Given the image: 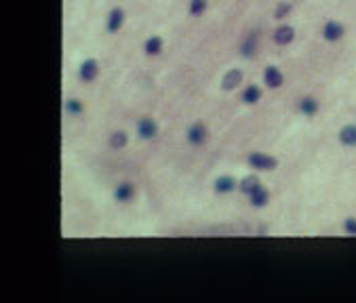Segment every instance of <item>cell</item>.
<instances>
[{
  "label": "cell",
  "mask_w": 356,
  "mask_h": 303,
  "mask_svg": "<svg viewBox=\"0 0 356 303\" xmlns=\"http://www.w3.org/2000/svg\"><path fill=\"white\" fill-rule=\"evenodd\" d=\"M299 112L306 114V116H314L316 112H318V101H316L314 97H304L302 101H299Z\"/></svg>",
  "instance_id": "cell-15"
},
{
  "label": "cell",
  "mask_w": 356,
  "mask_h": 303,
  "mask_svg": "<svg viewBox=\"0 0 356 303\" xmlns=\"http://www.w3.org/2000/svg\"><path fill=\"white\" fill-rule=\"evenodd\" d=\"M264 80H266V84L270 89H278V87H282L284 76H282V72L276 66H268L266 72H264Z\"/></svg>",
  "instance_id": "cell-4"
},
{
  "label": "cell",
  "mask_w": 356,
  "mask_h": 303,
  "mask_svg": "<svg viewBox=\"0 0 356 303\" xmlns=\"http://www.w3.org/2000/svg\"><path fill=\"white\" fill-rule=\"evenodd\" d=\"M293 38H295V30L291 26H280V28L274 30V42L280 44V46L293 42Z\"/></svg>",
  "instance_id": "cell-6"
},
{
  "label": "cell",
  "mask_w": 356,
  "mask_h": 303,
  "mask_svg": "<svg viewBox=\"0 0 356 303\" xmlns=\"http://www.w3.org/2000/svg\"><path fill=\"white\" fill-rule=\"evenodd\" d=\"M82 110H84V107H82V103H80L78 99H68V101H66V112H68V114H72V116H80V114H82Z\"/></svg>",
  "instance_id": "cell-21"
},
{
  "label": "cell",
  "mask_w": 356,
  "mask_h": 303,
  "mask_svg": "<svg viewBox=\"0 0 356 303\" xmlns=\"http://www.w3.org/2000/svg\"><path fill=\"white\" fill-rule=\"evenodd\" d=\"M97 74H99V66H97V61L95 59H86L80 64V67H78V78L84 80V82H91L97 78Z\"/></svg>",
  "instance_id": "cell-2"
},
{
  "label": "cell",
  "mask_w": 356,
  "mask_h": 303,
  "mask_svg": "<svg viewBox=\"0 0 356 303\" xmlns=\"http://www.w3.org/2000/svg\"><path fill=\"white\" fill-rule=\"evenodd\" d=\"M249 165L257 170H274L278 167V160L274 156H268V154H262V152H253L249 156Z\"/></svg>",
  "instance_id": "cell-1"
},
{
  "label": "cell",
  "mask_w": 356,
  "mask_h": 303,
  "mask_svg": "<svg viewBox=\"0 0 356 303\" xmlns=\"http://www.w3.org/2000/svg\"><path fill=\"white\" fill-rule=\"evenodd\" d=\"M156 133H158V124L152 118H148V116H146V118H141L137 122V135L141 139H154Z\"/></svg>",
  "instance_id": "cell-3"
},
{
  "label": "cell",
  "mask_w": 356,
  "mask_h": 303,
  "mask_svg": "<svg viewBox=\"0 0 356 303\" xmlns=\"http://www.w3.org/2000/svg\"><path fill=\"white\" fill-rule=\"evenodd\" d=\"M133 196H135V185L129 183V181L120 183V185H118V188L114 190V198H116L118 202H131Z\"/></svg>",
  "instance_id": "cell-10"
},
{
  "label": "cell",
  "mask_w": 356,
  "mask_h": 303,
  "mask_svg": "<svg viewBox=\"0 0 356 303\" xmlns=\"http://www.w3.org/2000/svg\"><path fill=\"white\" fill-rule=\"evenodd\" d=\"M322 36H325V40H339V38L344 36V26L337 21H327L325 28H322Z\"/></svg>",
  "instance_id": "cell-7"
},
{
  "label": "cell",
  "mask_w": 356,
  "mask_h": 303,
  "mask_svg": "<svg viewBox=\"0 0 356 303\" xmlns=\"http://www.w3.org/2000/svg\"><path fill=\"white\" fill-rule=\"evenodd\" d=\"M162 49V38L160 36H152L146 40V53L148 55H158Z\"/></svg>",
  "instance_id": "cell-18"
},
{
  "label": "cell",
  "mask_w": 356,
  "mask_h": 303,
  "mask_svg": "<svg viewBox=\"0 0 356 303\" xmlns=\"http://www.w3.org/2000/svg\"><path fill=\"white\" fill-rule=\"evenodd\" d=\"M126 141H129V137H126V133H122V131H116V133H112V137H110V145H112L114 150L124 147Z\"/></svg>",
  "instance_id": "cell-19"
},
{
  "label": "cell",
  "mask_w": 356,
  "mask_h": 303,
  "mask_svg": "<svg viewBox=\"0 0 356 303\" xmlns=\"http://www.w3.org/2000/svg\"><path fill=\"white\" fill-rule=\"evenodd\" d=\"M344 230H346L350 236H356V219H346Z\"/></svg>",
  "instance_id": "cell-23"
},
{
  "label": "cell",
  "mask_w": 356,
  "mask_h": 303,
  "mask_svg": "<svg viewBox=\"0 0 356 303\" xmlns=\"http://www.w3.org/2000/svg\"><path fill=\"white\" fill-rule=\"evenodd\" d=\"M240 82H242V72H240V69H236V67H232V69H228V72L224 74V78H221V89H224V91H232V89L238 87Z\"/></svg>",
  "instance_id": "cell-5"
},
{
  "label": "cell",
  "mask_w": 356,
  "mask_h": 303,
  "mask_svg": "<svg viewBox=\"0 0 356 303\" xmlns=\"http://www.w3.org/2000/svg\"><path fill=\"white\" fill-rule=\"evenodd\" d=\"M289 13H291V4H289V2H280L278 6H276V11H274V17H276V19H282V17H287Z\"/></svg>",
  "instance_id": "cell-22"
},
{
  "label": "cell",
  "mask_w": 356,
  "mask_h": 303,
  "mask_svg": "<svg viewBox=\"0 0 356 303\" xmlns=\"http://www.w3.org/2000/svg\"><path fill=\"white\" fill-rule=\"evenodd\" d=\"M236 185H238V183H236L234 177L224 175V177H217L215 183H213V188H215L217 194H230V192L236 190Z\"/></svg>",
  "instance_id": "cell-9"
},
{
  "label": "cell",
  "mask_w": 356,
  "mask_h": 303,
  "mask_svg": "<svg viewBox=\"0 0 356 303\" xmlns=\"http://www.w3.org/2000/svg\"><path fill=\"white\" fill-rule=\"evenodd\" d=\"M249 200H251V204L255 206V208H262L268 204V200H270V194H268V190L264 188V185H259L257 190H253L249 194Z\"/></svg>",
  "instance_id": "cell-11"
},
{
  "label": "cell",
  "mask_w": 356,
  "mask_h": 303,
  "mask_svg": "<svg viewBox=\"0 0 356 303\" xmlns=\"http://www.w3.org/2000/svg\"><path fill=\"white\" fill-rule=\"evenodd\" d=\"M204 9H207V0H192V2H190V15H192V17H200Z\"/></svg>",
  "instance_id": "cell-20"
},
{
  "label": "cell",
  "mask_w": 356,
  "mask_h": 303,
  "mask_svg": "<svg viewBox=\"0 0 356 303\" xmlns=\"http://www.w3.org/2000/svg\"><path fill=\"white\" fill-rule=\"evenodd\" d=\"M186 135H188V141L192 145H200L204 139H207V129H204L200 122H196V124H192V127L188 129Z\"/></svg>",
  "instance_id": "cell-8"
},
{
  "label": "cell",
  "mask_w": 356,
  "mask_h": 303,
  "mask_svg": "<svg viewBox=\"0 0 356 303\" xmlns=\"http://www.w3.org/2000/svg\"><path fill=\"white\" fill-rule=\"evenodd\" d=\"M339 143L344 145H356V124H346V127L339 131Z\"/></svg>",
  "instance_id": "cell-13"
},
{
  "label": "cell",
  "mask_w": 356,
  "mask_h": 303,
  "mask_svg": "<svg viewBox=\"0 0 356 303\" xmlns=\"http://www.w3.org/2000/svg\"><path fill=\"white\" fill-rule=\"evenodd\" d=\"M240 51H242L244 57H253V55H255V51H257V32H251L247 38H244Z\"/></svg>",
  "instance_id": "cell-14"
},
{
  "label": "cell",
  "mask_w": 356,
  "mask_h": 303,
  "mask_svg": "<svg viewBox=\"0 0 356 303\" xmlns=\"http://www.w3.org/2000/svg\"><path fill=\"white\" fill-rule=\"evenodd\" d=\"M259 185H262V181H259V177H257V175H249V177H244V179L240 181L238 188H240V192H244V194L249 196V194H251L253 190H257V188H259Z\"/></svg>",
  "instance_id": "cell-17"
},
{
  "label": "cell",
  "mask_w": 356,
  "mask_h": 303,
  "mask_svg": "<svg viewBox=\"0 0 356 303\" xmlns=\"http://www.w3.org/2000/svg\"><path fill=\"white\" fill-rule=\"evenodd\" d=\"M259 99H262V89L255 87V84H249V87L244 89V93H242V101L253 105V103H257Z\"/></svg>",
  "instance_id": "cell-16"
},
{
  "label": "cell",
  "mask_w": 356,
  "mask_h": 303,
  "mask_svg": "<svg viewBox=\"0 0 356 303\" xmlns=\"http://www.w3.org/2000/svg\"><path fill=\"white\" fill-rule=\"evenodd\" d=\"M122 23H124V11L122 9H114L112 13H110V17H108V32L116 34L118 30L122 28Z\"/></svg>",
  "instance_id": "cell-12"
}]
</instances>
